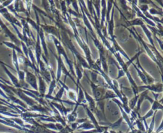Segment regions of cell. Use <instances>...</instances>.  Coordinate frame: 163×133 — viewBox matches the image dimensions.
<instances>
[{"label": "cell", "instance_id": "obj_3", "mask_svg": "<svg viewBox=\"0 0 163 133\" xmlns=\"http://www.w3.org/2000/svg\"><path fill=\"white\" fill-rule=\"evenodd\" d=\"M84 93H85V96H86L87 101H88L89 103V106H90V110H94V109H95V100L91 97V96H90L86 91H84Z\"/></svg>", "mask_w": 163, "mask_h": 133}, {"label": "cell", "instance_id": "obj_13", "mask_svg": "<svg viewBox=\"0 0 163 133\" xmlns=\"http://www.w3.org/2000/svg\"><path fill=\"white\" fill-rule=\"evenodd\" d=\"M142 27H143V30H144L145 32V33H146V34L147 35L148 38V39H149V41L151 42V44H152V45L154 46V44H153V41H152V38H151L150 33V32L148 31V30L147 29V28L145 26H142Z\"/></svg>", "mask_w": 163, "mask_h": 133}, {"label": "cell", "instance_id": "obj_10", "mask_svg": "<svg viewBox=\"0 0 163 133\" xmlns=\"http://www.w3.org/2000/svg\"><path fill=\"white\" fill-rule=\"evenodd\" d=\"M113 11L114 9L112 10V19L110 22H109V34L113 37Z\"/></svg>", "mask_w": 163, "mask_h": 133}, {"label": "cell", "instance_id": "obj_20", "mask_svg": "<svg viewBox=\"0 0 163 133\" xmlns=\"http://www.w3.org/2000/svg\"><path fill=\"white\" fill-rule=\"evenodd\" d=\"M103 133H109V132H108L107 131H105V132H103Z\"/></svg>", "mask_w": 163, "mask_h": 133}, {"label": "cell", "instance_id": "obj_18", "mask_svg": "<svg viewBox=\"0 0 163 133\" xmlns=\"http://www.w3.org/2000/svg\"><path fill=\"white\" fill-rule=\"evenodd\" d=\"M159 103H160V104H161V105L163 104V97H162V98L159 101Z\"/></svg>", "mask_w": 163, "mask_h": 133}, {"label": "cell", "instance_id": "obj_5", "mask_svg": "<svg viewBox=\"0 0 163 133\" xmlns=\"http://www.w3.org/2000/svg\"><path fill=\"white\" fill-rule=\"evenodd\" d=\"M95 128L94 125H93L89 122L82 123L80 125L78 126V129H92Z\"/></svg>", "mask_w": 163, "mask_h": 133}, {"label": "cell", "instance_id": "obj_15", "mask_svg": "<svg viewBox=\"0 0 163 133\" xmlns=\"http://www.w3.org/2000/svg\"><path fill=\"white\" fill-rule=\"evenodd\" d=\"M122 120H123V118H120V119H119L118 121H117L116 123H114L112 125V128H113V129H117L119 127L120 125V124H121L122 121Z\"/></svg>", "mask_w": 163, "mask_h": 133}, {"label": "cell", "instance_id": "obj_14", "mask_svg": "<svg viewBox=\"0 0 163 133\" xmlns=\"http://www.w3.org/2000/svg\"><path fill=\"white\" fill-rule=\"evenodd\" d=\"M64 88H62L61 89L59 90V91L57 93V94L56 95V98H54L55 100H57L58 101L60 100V99H61L62 98V96H63V92H64Z\"/></svg>", "mask_w": 163, "mask_h": 133}, {"label": "cell", "instance_id": "obj_11", "mask_svg": "<svg viewBox=\"0 0 163 133\" xmlns=\"http://www.w3.org/2000/svg\"><path fill=\"white\" fill-rule=\"evenodd\" d=\"M143 22H142V20L141 19H137L136 20H134L130 22L129 25H130V26H134V25H141V26H143Z\"/></svg>", "mask_w": 163, "mask_h": 133}, {"label": "cell", "instance_id": "obj_19", "mask_svg": "<svg viewBox=\"0 0 163 133\" xmlns=\"http://www.w3.org/2000/svg\"><path fill=\"white\" fill-rule=\"evenodd\" d=\"M110 132V133H116V132H114V131H111Z\"/></svg>", "mask_w": 163, "mask_h": 133}, {"label": "cell", "instance_id": "obj_1", "mask_svg": "<svg viewBox=\"0 0 163 133\" xmlns=\"http://www.w3.org/2000/svg\"><path fill=\"white\" fill-rule=\"evenodd\" d=\"M91 86L93 88V93H94V98L96 99V100L99 101L101 100L102 96H103V90L102 89L99 88V87H98L97 86H96L95 84L93 82H91Z\"/></svg>", "mask_w": 163, "mask_h": 133}, {"label": "cell", "instance_id": "obj_16", "mask_svg": "<svg viewBox=\"0 0 163 133\" xmlns=\"http://www.w3.org/2000/svg\"><path fill=\"white\" fill-rule=\"evenodd\" d=\"M154 120H155V114L154 116L153 117V119H152V122H151L150 124V125L149 127V128L148 129V132L147 133H152L153 129H154Z\"/></svg>", "mask_w": 163, "mask_h": 133}, {"label": "cell", "instance_id": "obj_6", "mask_svg": "<svg viewBox=\"0 0 163 133\" xmlns=\"http://www.w3.org/2000/svg\"><path fill=\"white\" fill-rule=\"evenodd\" d=\"M159 109H161L163 110V105H161L159 101H158L157 99H155V101H154L153 102V105H152V110L153 111L154 110H157Z\"/></svg>", "mask_w": 163, "mask_h": 133}, {"label": "cell", "instance_id": "obj_8", "mask_svg": "<svg viewBox=\"0 0 163 133\" xmlns=\"http://www.w3.org/2000/svg\"><path fill=\"white\" fill-rule=\"evenodd\" d=\"M139 98V96L136 95L133 98H132L129 102V106L130 107V108L131 109H134V108L135 107V105H136L137 102H138V100Z\"/></svg>", "mask_w": 163, "mask_h": 133}, {"label": "cell", "instance_id": "obj_2", "mask_svg": "<svg viewBox=\"0 0 163 133\" xmlns=\"http://www.w3.org/2000/svg\"><path fill=\"white\" fill-rule=\"evenodd\" d=\"M142 88H147L149 90L152 91L155 93H161L163 91V85L162 84H152V85H148L146 86H142Z\"/></svg>", "mask_w": 163, "mask_h": 133}, {"label": "cell", "instance_id": "obj_9", "mask_svg": "<svg viewBox=\"0 0 163 133\" xmlns=\"http://www.w3.org/2000/svg\"><path fill=\"white\" fill-rule=\"evenodd\" d=\"M117 97V95L116 93H114L112 91H107L105 95L104 96V97L103 98V99H110V98H114Z\"/></svg>", "mask_w": 163, "mask_h": 133}, {"label": "cell", "instance_id": "obj_4", "mask_svg": "<svg viewBox=\"0 0 163 133\" xmlns=\"http://www.w3.org/2000/svg\"><path fill=\"white\" fill-rule=\"evenodd\" d=\"M78 106V105H77L76 107H75V110H73V112H72V113H70L69 115H68L67 117H68V121H69L70 122H73L75 121V120H76V119H77V113H76V110H77V108Z\"/></svg>", "mask_w": 163, "mask_h": 133}, {"label": "cell", "instance_id": "obj_7", "mask_svg": "<svg viewBox=\"0 0 163 133\" xmlns=\"http://www.w3.org/2000/svg\"><path fill=\"white\" fill-rule=\"evenodd\" d=\"M68 98H70V100L75 101V102H77V94L75 93V92L73 90H68Z\"/></svg>", "mask_w": 163, "mask_h": 133}, {"label": "cell", "instance_id": "obj_17", "mask_svg": "<svg viewBox=\"0 0 163 133\" xmlns=\"http://www.w3.org/2000/svg\"><path fill=\"white\" fill-rule=\"evenodd\" d=\"M153 114H154V111H153L152 110H150V111L145 115V116L144 117H143L142 118V120H146L147 118H149L150 117L152 116Z\"/></svg>", "mask_w": 163, "mask_h": 133}, {"label": "cell", "instance_id": "obj_12", "mask_svg": "<svg viewBox=\"0 0 163 133\" xmlns=\"http://www.w3.org/2000/svg\"><path fill=\"white\" fill-rule=\"evenodd\" d=\"M136 124H137V125H138V129H140V131L142 132H145V128H144V125L142 123V120H136Z\"/></svg>", "mask_w": 163, "mask_h": 133}]
</instances>
